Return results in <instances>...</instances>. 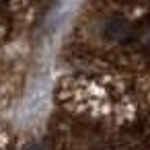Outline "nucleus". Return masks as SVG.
I'll use <instances>...</instances> for the list:
<instances>
[{
    "mask_svg": "<svg viewBox=\"0 0 150 150\" xmlns=\"http://www.w3.org/2000/svg\"><path fill=\"white\" fill-rule=\"evenodd\" d=\"M103 33H105L107 39H111V41H119V39H123V37L129 33V25H127L125 19H121V17H113V19H109V21L105 23Z\"/></svg>",
    "mask_w": 150,
    "mask_h": 150,
    "instance_id": "f257e3e1",
    "label": "nucleus"
}]
</instances>
